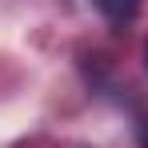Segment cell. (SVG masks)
Masks as SVG:
<instances>
[{
  "instance_id": "6da1fadb",
  "label": "cell",
  "mask_w": 148,
  "mask_h": 148,
  "mask_svg": "<svg viewBox=\"0 0 148 148\" xmlns=\"http://www.w3.org/2000/svg\"><path fill=\"white\" fill-rule=\"evenodd\" d=\"M92 4H96V12L108 24H128L140 12V0H92Z\"/></svg>"
},
{
  "instance_id": "7a4b0ae2",
  "label": "cell",
  "mask_w": 148,
  "mask_h": 148,
  "mask_svg": "<svg viewBox=\"0 0 148 148\" xmlns=\"http://www.w3.org/2000/svg\"><path fill=\"white\" fill-rule=\"evenodd\" d=\"M136 140H140V148H148V116H140V124H136Z\"/></svg>"
},
{
  "instance_id": "3957f363",
  "label": "cell",
  "mask_w": 148,
  "mask_h": 148,
  "mask_svg": "<svg viewBox=\"0 0 148 148\" xmlns=\"http://www.w3.org/2000/svg\"><path fill=\"white\" fill-rule=\"evenodd\" d=\"M144 60H148V48H144Z\"/></svg>"
}]
</instances>
